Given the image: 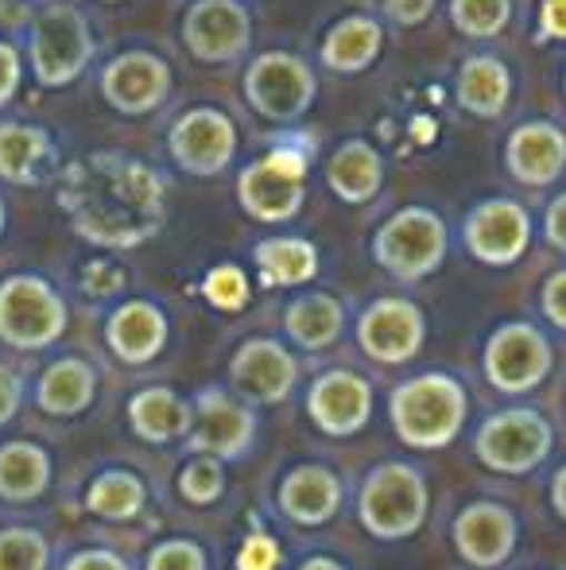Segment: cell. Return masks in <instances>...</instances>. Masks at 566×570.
I'll return each instance as SVG.
<instances>
[{
  "instance_id": "23",
  "label": "cell",
  "mask_w": 566,
  "mask_h": 570,
  "mask_svg": "<svg viewBox=\"0 0 566 570\" xmlns=\"http://www.w3.org/2000/svg\"><path fill=\"white\" fill-rule=\"evenodd\" d=\"M234 376L260 400H284L295 384V361L276 342H249L234 361Z\"/></svg>"
},
{
  "instance_id": "41",
  "label": "cell",
  "mask_w": 566,
  "mask_h": 570,
  "mask_svg": "<svg viewBox=\"0 0 566 570\" xmlns=\"http://www.w3.org/2000/svg\"><path fill=\"white\" fill-rule=\"evenodd\" d=\"M276 563H280V548H276L268 535H252V540L245 543L241 559H237L241 570H276Z\"/></svg>"
},
{
  "instance_id": "43",
  "label": "cell",
  "mask_w": 566,
  "mask_h": 570,
  "mask_svg": "<svg viewBox=\"0 0 566 570\" xmlns=\"http://www.w3.org/2000/svg\"><path fill=\"white\" fill-rule=\"evenodd\" d=\"M544 237L552 248L566 253V190H559V195L544 206Z\"/></svg>"
},
{
  "instance_id": "38",
  "label": "cell",
  "mask_w": 566,
  "mask_h": 570,
  "mask_svg": "<svg viewBox=\"0 0 566 570\" xmlns=\"http://www.w3.org/2000/svg\"><path fill=\"white\" fill-rule=\"evenodd\" d=\"M23 86V55L16 43L0 39V109L12 106V98Z\"/></svg>"
},
{
  "instance_id": "37",
  "label": "cell",
  "mask_w": 566,
  "mask_h": 570,
  "mask_svg": "<svg viewBox=\"0 0 566 570\" xmlns=\"http://www.w3.org/2000/svg\"><path fill=\"white\" fill-rule=\"evenodd\" d=\"M182 493L198 504L214 501V497L221 493V470L214 462H195L187 473H182Z\"/></svg>"
},
{
  "instance_id": "32",
  "label": "cell",
  "mask_w": 566,
  "mask_h": 570,
  "mask_svg": "<svg viewBox=\"0 0 566 570\" xmlns=\"http://www.w3.org/2000/svg\"><path fill=\"white\" fill-rule=\"evenodd\" d=\"M47 485V458L39 446L12 443L0 451V493L12 501H28V497L43 493Z\"/></svg>"
},
{
  "instance_id": "26",
  "label": "cell",
  "mask_w": 566,
  "mask_h": 570,
  "mask_svg": "<svg viewBox=\"0 0 566 570\" xmlns=\"http://www.w3.org/2000/svg\"><path fill=\"white\" fill-rule=\"evenodd\" d=\"M341 501L338 481L330 478L318 465H307V470H295L291 478L284 481V509L287 517H295L299 524H322Z\"/></svg>"
},
{
  "instance_id": "46",
  "label": "cell",
  "mask_w": 566,
  "mask_h": 570,
  "mask_svg": "<svg viewBox=\"0 0 566 570\" xmlns=\"http://www.w3.org/2000/svg\"><path fill=\"white\" fill-rule=\"evenodd\" d=\"M67 570H125V563L106 556V551H86V556H78Z\"/></svg>"
},
{
  "instance_id": "28",
  "label": "cell",
  "mask_w": 566,
  "mask_h": 570,
  "mask_svg": "<svg viewBox=\"0 0 566 570\" xmlns=\"http://www.w3.org/2000/svg\"><path fill=\"white\" fill-rule=\"evenodd\" d=\"M287 334L307 350H322L341 334V303L326 292L302 295L287 307Z\"/></svg>"
},
{
  "instance_id": "35",
  "label": "cell",
  "mask_w": 566,
  "mask_h": 570,
  "mask_svg": "<svg viewBox=\"0 0 566 570\" xmlns=\"http://www.w3.org/2000/svg\"><path fill=\"white\" fill-rule=\"evenodd\" d=\"M47 548L36 532H23V528H12V532H0V570H43Z\"/></svg>"
},
{
  "instance_id": "27",
  "label": "cell",
  "mask_w": 566,
  "mask_h": 570,
  "mask_svg": "<svg viewBox=\"0 0 566 570\" xmlns=\"http://www.w3.org/2000/svg\"><path fill=\"white\" fill-rule=\"evenodd\" d=\"M252 420L249 412H241L237 404H229L226 396H206L202 400V420H198L195 451H214L234 458L249 443Z\"/></svg>"
},
{
  "instance_id": "34",
  "label": "cell",
  "mask_w": 566,
  "mask_h": 570,
  "mask_svg": "<svg viewBox=\"0 0 566 570\" xmlns=\"http://www.w3.org/2000/svg\"><path fill=\"white\" fill-rule=\"evenodd\" d=\"M202 292H206V299H210L214 307L241 311L245 303H249V279H245V272L237 268V264H218V268L206 276Z\"/></svg>"
},
{
  "instance_id": "10",
  "label": "cell",
  "mask_w": 566,
  "mask_h": 570,
  "mask_svg": "<svg viewBox=\"0 0 566 570\" xmlns=\"http://www.w3.org/2000/svg\"><path fill=\"white\" fill-rule=\"evenodd\" d=\"M182 43L206 67L241 62L252 47V16L245 0H195V4H187Z\"/></svg>"
},
{
  "instance_id": "50",
  "label": "cell",
  "mask_w": 566,
  "mask_h": 570,
  "mask_svg": "<svg viewBox=\"0 0 566 570\" xmlns=\"http://www.w3.org/2000/svg\"><path fill=\"white\" fill-rule=\"evenodd\" d=\"M98 4H121V0H98Z\"/></svg>"
},
{
  "instance_id": "22",
  "label": "cell",
  "mask_w": 566,
  "mask_h": 570,
  "mask_svg": "<svg viewBox=\"0 0 566 570\" xmlns=\"http://www.w3.org/2000/svg\"><path fill=\"white\" fill-rule=\"evenodd\" d=\"M163 342H167V318L151 303H125L109 318V345H113L117 357L132 361V365L156 357L163 350Z\"/></svg>"
},
{
  "instance_id": "31",
  "label": "cell",
  "mask_w": 566,
  "mask_h": 570,
  "mask_svg": "<svg viewBox=\"0 0 566 570\" xmlns=\"http://www.w3.org/2000/svg\"><path fill=\"white\" fill-rule=\"evenodd\" d=\"M446 12H450L458 36L474 39V43H489L508 31L516 16V0H446Z\"/></svg>"
},
{
  "instance_id": "15",
  "label": "cell",
  "mask_w": 566,
  "mask_h": 570,
  "mask_svg": "<svg viewBox=\"0 0 566 570\" xmlns=\"http://www.w3.org/2000/svg\"><path fill=\"white\" fill-rule=\"evenodd\" d=\"M552 365V350H547L544 334L532 331L524 323L500 326L489 342V376L497 389L524 392L539 384V376Z\"/></svg>"
},
{
  "instance_id": "11",
  "label": "cell",
  "mask_w": 566,
  "mask_h": 570,
  "mask_svg": "<svg viewBox=\"0 0 566 570\" xmlns=\"http://www.w3.org/2000/svg\"><path fill=\"white\" fill-rule=\"evenodd\" d=\"M461 237L474 261L493 264V268H505L516 264L532 245V214L516 198H481L474 210L461 222Z\"/></svg>"
},
{
  "instance_id": "45",
  "label": "cell",
  "mask_w": 566,
  "mask_h": 570,
  "mask_svg": "<svg viewBox=\"0 0 566 570\" xmlns=\"http://www.w3.org/2000/svg\"><path fill=\"white\" fill-rule=\"evenodd\" d=\"M16 404H20V381L8 368H0V423L16 412Z\"/></svg>"
},
{
  "instance_id": "42",
  "label": "cell",
  "mask_w": 566,
  "mask_h": 570,
  "mask_svg": "<svg viewBox=\"0 0 566 570\" xmlns=\"http://www.w3.org/2000/svg\"><path fill=\"white\" fill-rule=\"evenodd\" d=\"M544 43H563L566 39V0H544L539 4V36Z\"/></svg>"
},
{
  "instance_id": "44",
  "label": "cell",
  "mask_w": 566,
  "mask_h": 570,
  "mask_svg": "<svg viewBox=\"0 0 566 570\" xmlns=\"http://www.w3.org/2000/svg\"><path fill=\"white\" fill-rule=\"evenodd\" d=\"M544 311L555 326H563L566 331V268L555 272V276L544 284Z\"/></svg>"
},
{
  "instance_id": "30",
  "label": "cell",
  "mask_w": 566,
  "mask_h": 570,
  "mask_svg": "<svg viewBox=\"0 0 566 570\" xmlns=\"http://www.w3.org/2000/svg\"><path fill=\"white\" fill-rule=\"evenodd\" d=\"M129 415H132V428H137L143 439H151V443H163V439L182 435V431H187V420H190L187 404H179L171 389L140 392V396L132 400Z\"/></svg>"
},
{
  "instance_id": "21",
  "label": "cell",
  "mask_w": 566,
  "mask_h": 570,
  "mask_svg": "<svg viewBox=\"0 0 566 570\" xmlns=\"http://www.w3.org/2000/svg\"><path fill=\"white\" fill-rule=\"evenodd\" d=\"M373 407L369 384L354 373H326L310 392V415L330 435H349L365 423Z\"/></svg>"
},
{
  "instance_id": "12",
  "label": "cell",
  "mask_w": 566,
  "mask_h": 570,
  "mask_svg": "<svg viewBox=\"0 0 566 570\" xmlns=\"http://www.w3.org/2000/svg\"><path fill=\"white\" fill-rule=\"evenodd\" d=\"M505 171L528 190H547L566 175V128L552 117H528L505 136Z\"/></svg>"
},
{
  "instance_id": "8",
  "label": "cell",
  "mask_w": 566,
  "mask_h": 570,
  "mask_svg": "<svg viewBox=\"0 0 566 570\" xmlns=\"http://www.w3.org/2000/svg\"><path fill=\"white\" fill-rule=\"evenodd\" d=\"M171 86H175V75H171V67H167V59L156 51H143V47L113 55L98 75L101 98L121 117L156 114V109L171 98Z\"/></svg>"
},
{
  "instance_id": "13",
  "label": "cell",
  "mask_w": 566,
  "mask_h": 570,
  "mask_svg": "<svg viewBox=\"0 0 566 570\" xmlns=\"http://www.w3.org/2000/svg\"><path fill=\"white\" fill-rule=\"evenodd\" d=\"M424 481L408 465H385L361 493V520L377 535H408L424 520Z\"/></svg>"
},
{
  "instance_id": "20",
  "label": "cell",
  "mask_w": 566,
  "mask_h": 570,
  "mask_svg": "<svg viewBox=\"0 0 566 570\" xmlns=\"http://www.w3.org/2000/svg\"><path fill=\"white\" fill-rule=\"evenodd\" d=\"M547 451V428L544 420L528 412H513L493 420L481 431V458L497 470H528Z\"/></svg>"
},
{
  "instance_id": "24",
  "label": "cell",
  "mask_w": 566,
  "mask_h": 570,
  "mask_svg": "<svg viewBox=\"0 0 566 570\" xmlns=\"http://www.w3.org/2000/svg\"><path fill=\"white\" fill-rule=\"evenodd\" d=\"M458 548L466 559L474 563L489 567V563H500L513 548V520H508L505 509L497 504H474L466 517L458 520Z\"/></svg>"
},
{
  "instance_id": "51",
  "label": "cell",
  "mask_w": 566,
  "mask_h": 570,
  "mask_svg": "<svg viewBox=\"0 0 566 570\" xmlns=\"http://www.w3.org/2000/svg\"><path fill=\"white\" fill-rule=\"evenodd\" d=\"M563 90H566V75H563Z\"/></svg>"
},
{
  "instance_id": "6",
  "label": "cell",
  "mask_w": 566,
  "mask_h": 570,
  "mask_svg": "<svg viewBox=\"0 0 566 570\" xmlns=\"http://www.w3.org/2000/svg\"><path fill=\"white\" fill-rule=\"evenodd\" d=\"M237 148H241V132L237 120L218 106H195L179 114L167 128V151H171L175 167L198 179H210L234 167Z\"/></svg>"
},
{
  "instance_id": "1",
  "label": "cell",
  "mask_w": 566,
  "mask_h": 570,
  "mask_svg": "<svg viewBox=\"0 0 566 570\" xmlns=\"http://www.w3.org/2000/svg\"><path fill=\"white\" fill-rule=\"evenodd\" d=\"M59 210L70 229L101 248H137L167 222V183L129 151H90L62 167Z\"/></svg>"
},
{
  "instance_id": "9",
  "label": "cell",
  "mask_w": 566,
  "mask_h": 570,
  "mask_svg": "<svg viewBox=\"0 0 566 570\" xmlns=\"http://www.w3.org/2000/svg\"><path fill=\"white\" fill-rule=\"evenodd\" d=\"M67 326V307L39 276H12L0 284V338L20 350L51 345Z\"/></svg>"
},
{
  "instance_id": "3",
  "label": "cell",
  "mask_w": 566,
  "mask_h": 570,
  "mask_svg": "<svg viewBox=\"0 0 566 570\" xmlns=\"http://www.w3.org/2000/svg\"><path fill=\"white\" fill-rule=\"evenodd\" d=\"M98 55L90 16L75 4H47L28 23V70L43 90L78 82Z\"/></svg>"
},
{
  "instance_id": "7",
  "label": "cell",
  "mask_w": 566,
  "mask_h": 570,
  "mask_svg": "<svg viewBox=\"0 0 566 570\" xmlns=\"http://www.w3.org/2000/svg\"><path fill=\"white\" fill-rule=\"evenodd\" d=\"M466 400L450 376H419L393 396V420L408 443L443 446L458 431Z\"/></svg>"
},
{
  "instance_id": "18",
  "label": "cell",
  "mask_w": 566,
  "mask_h": 570,
  "mask_svg": "<svg viewBox=\"0 0 566 570\" xmlns=\"http://www.w3.org/2000/svg\"><path fill=\"white\" fill-rule=\"evenodd\" d=\"M380 51H385L380 20L369 12H354L326 28L322 43H318V62L334 75H361L380 59Z\"/></svg>"
},
{
  "instance_id": "49",
  "label": "cell",
  "mask_w": 566,
  "mask_h": 570,
  "mask_svg": "<svg viewBox=\"0 0 566 570\" xmlns=\"http://www.w3.org/2000/svg\"><path fill=\"white\" fill-rule=\"evenodd\" d=\"M0 233H4V198H0Z\"/></svg>"
},
{
  "instance_id": "16",
  "label": "cell",
  "mask_w": 566,
  "mask_h": 570,
  "mask_svg": "<svg viewBox=\"0 0 566 570\" xmlns=\"http://www.w3.org/2000/svg\"><path fill=\"white\" fill-rule=\"evenodd\" d=\"M59 171V144L51 132L28 120L0 125V179L12 187H36Z\"/></svg>"
},
{
  "instance_id": "25",
  "label": "cell",
  "mask_w": 566,
  "mask_h": 570,
  "mask_svg": "<svg viewBox=\"0 0 566 570\" xmlns=\"http://www.w3.org/2000/svg\"><path fill=\"white\" fill-rule=\"evenodd\" d=\"M257 268L272 287L307 284L318 272V248L302 237H268L257 245Z\"/></svg>"
},
{
  "instance_id": "48",
  "label": "cell",
  "mask_w": 566,
  "mask_h": 570,
  "mask_svg": "<svg viewBox=\"0 0 566 570\" xmlns=\"http://www.w3.org/2000/svg\"><path fill=\"white\" fill-rule=\"evenodd\" d=\"M302 570H341V567H338V563H330V559H310V563L302 567Z\"/></svg>"
},
{
  "instance_id": "40",
  "label": "cell",
  "mask_w": 566,
  "mask_h": 570,
  "mask_svg": "<svg viewBox=\"0 0 566 570\" xmlns=\"http://www.w3.org/2000/svg\"><path fill=\"white\" fill-rule=\"evenodd\" d=\"M148 570H202V551L195 543H163L151 556Z\"/></svg>"
},
{
  "instance_id": "36",
  "label": "cell",
  "mask_w": 566,
  "mask_h": 570,
  "mask_svg": "<svg viewBox=\"0 0 566 570\" xmlns=\"http://www.w3.org/2000/svg\"><path fill=\"white\" fill-rule=\"evenodd\" d=\"M121 287H125V272L117 268L113 261H90L82 268V292L86 295L106 299V295H117Z\"/></svg>"
},
{
  "instance_id": "14",
  "label": "cell",
  "mask_w": 566,
  "mask_h": 570,
  "mask_svg": "<svg viewBox=\"0 0 566 570\" xmlns=\"http://www.w3.org/2000/svg\"><path fill=\"white\" fill-rule=\"evenodd\" d=\"M516 78L508 62L493 51H474L461 59L458 75H454V101L461 114L477 120H500L513 106Z\"/></svg>"
},
{
  "instance_id": "2",
  "label": "cell",
  "mask_w": 566,
  "mask_h": 570,
  "mask_svg": "<svg viewBox=\"0 0 566 570\" xmlns=\"http://www.w3.org/2000/svg\"><path fill=\"white\" fill-rule=\"evenodd\" d=\"M307 171H310V140H276L260 159L241 167L237 175V203L252 222L280 226L291 222L307 203Z\"/></svg>"
},
{
  "instance_id": "33",
  "label": "cell",
  "mask_w": 566,
  "mask_h": 570,
  "mask_svg": "<svg viewBox=\"0 0 566 570\" xmlns=\"http://www.w3.org/2000/svg\"><path fill=\"white\" fill-rule=\"evenodd\" d=\"M86 504H90L98 517L129 520V517H137V512H140L143 489H140V481L132 478V473H106V478H98V485L90 489Z\"/></svg>"
},
{
  "instance_id": "39",
  "label": "cell",
  "mask_w": 566,
  "mask_h": 570,
  "mask_svg": "<svg viewBox=\"0 0 566 570\" xmlns=\"http://www.w3.org/2000/svg\"><path fill=\"white\" fill-rule=\"evenodd\" d=\"M438 8V0H380V12L396 23V28H419L430 20V12Z\"/></svg>"
},
{
  "instance_id": "4",
  "label": "cell",
  "mask_w": 566,
  "mask_h": 570,
  "mask_svg": "<svg viewBox=\"0 0 566 570\" xmlns=\"http://www.w3.org/2000/svg\"><path fill=\"white\" fill-rule=\"evenodd\" d=\"M318 78L295 51H265L245 67V101L265 120L291 125L315 106Z\"/></svg>"
},
{
  "instance_id": "17",
  "label": "cell",
  "mask_w": 566,
  "mask_h": 570,
  "mask_svg": "<svg viewBox=\"0 0 566 570\" xmlns=\"http://www.w3.org/2000/svg\"><path fill=\"white\" fill-rule=\"evenodd\" d=\"M361 345L377 361H408L424 342V315L408 299H380L361 315Z\"/></svg>"
},
{
  "instance_id": "5",
  "label": "cell",
  "mask_w": 566,
  "mask_h": 570,
  "mask_svg": "<svg viewBox=\"0 0 566 570\" xmlns=\"http://www.w3.org/2000/svg\"><path fill=\"white\" fill-rule=\"evenodd\" d=\"M380 268L400 279H424L446 261V222L430 206H404L373 237Z\"/></svg>"
},
{
  "instance_id": "19",
  "label": "cell",
  "mask_w": 566,
  "mask_h": 570,
  "mask_svg": "<svg viewBox=\"0 0 566 570\" xmlns=\"http://www.w3.org/2000/svg\"><path fill=\"white\" fill-rule=\"evenodd\" d=\"M322 175H326V187H330L341 203L361 206V203H369V198H377L380 187H385V156H380L377 144L354 136V140H341L338 148L330 151Z\"/></svg>"
},
{
  "instance_id": "47",
  "label": "cell",
  "mask_w": 566,
  "mask_h": 570,
  "mask_svg": "<svg viewBox=\"0 0 566 570\" xmlns=\"http://www.w3.org/2000/svg\"><path fill=\"white\" fill-rule=\"evenodd\" d=\"M555 501H559V509L566 512V470L559 473V481H555Z\"/></svg>"
},
{
  "instance_id": "29",
  "label": "cell",
  "mask_w": 566,
  "mask_h": 570,
  "mask_svg": "<svg viewBox=\"0 0 566 570\" xmlns=\"http://www.w3.org/2000/svg\"><path fill=\"white\" fill-rule=\"evenodd\" d=\"M93 400V373L78 357L59 361L39 381V404L54 415H75Z\"/></svg>"
}]
</instances>
